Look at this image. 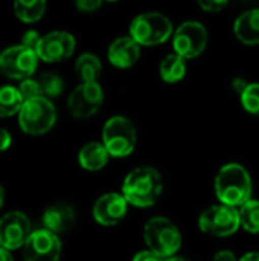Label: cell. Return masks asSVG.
<instances>
[{
    "mask_svg": "<svg viewBox=\"0 0 259 261\" xmlns=\"http://www.w3.org/2000/svg\"><path fill=\"white\" fill-rule=\"evenodd\" d=\"M162 190L163 179L160 173L151 167H139L125 177L122 196L133 206L148 208L159 200Z\"/></svg>",
    "mask_w": 259,
    "mask_h": 261,
    "instance_id": "obj_1",
    "label": "cell"
},
{
    "mask_svg": "<svg viewBox=\"0 0 259 261\" xmlns=\"http://www.w3.org/2000/svg\"><path fill=\"white\" fill-rule=\"evenodd\" d=\"M215 194L221 205L241 208L252 196V179L240 164H227L215 177Z\"/></svg>",
    "mask_w": 259,
    "mask_h": 261,
    "instance_id": "obj_2",
    "label": "cell"
},
{
    "mask_svg": "<svg viewBox=\"0 0 259 261\" xmlns=\"http://www.w3.org/2000/svg\"><path fill=\"white\" fill-rule=\"evenodd\" d=\"M143 240L148 249L163 260L176 257L182 245L179 228L166 217H153L143 226Z\"/></svg>",
    "mask_w": 259,
    "mask_h": 261,
    "instance_id": "obj_3",
    "label": "cell"
},
{
    "mask_svg": "<svg viewBox=\"0 0 259 261\" xmlns=\"http://www.w3.org/2000/svg\"><path fill=\"white\" fill-rule=\"evenodd\" d=\"M102 144L111 158L130 156L137 144V130L128 118L113 116L102 128Z\"/></svg>",
    "mask_w": 259,
    "mask_h": 261,
    "instance_id": "obj_4",
    "label": "cell"
},
{
    "mask_svg": "<svg viewBox=\"0 0 259 261\" xmlns=\"http://www.w3.org/2000/svg\"><path fill=\"white\" fill-rule=\"evenodd\" d=\"M172 34L171 20L162 12H145L137 15L130 26V37L139 46H156L165 43Z\"/></svg>",
    "mask_w": 259,
    "mask_h": 261,
    "instance_id": "obj_5",
    "label": "cell"
},
{
    "mask_svg": "<svg viewBox=\"0 0 259 261\" xmlns=\"http://www.w3.org/2000/svg\"><path fill=\"white\" fill-rule=\"evenodd\" d=\"M56 122L55 106L44 96L24 101L20 113L18 124L21 130L32 136H40L47 133Z\"/></svg>",
    "mask_w": 259,
    "mask_h": 261,
    "instance_id": "obj_6",
    "label": "cell"
},
{
    "mask_svg": "<svg viewBox=\"0 0 259 261\" xmlns=\"http://www.w3.org/2000/svg\"><path fill=\"white\" fill-rule=\"evenodd\" d=\"M200 229L212 237H229L234 236L240 228V213L237 208L226 205H214L205 210L198 219Z\"/></svg>",
    "mask_w": 259,
    "mask_h": 261,
    "instance_id": "obj_7",
    "label": "cell"
},
{
    "mask_svg": "<svg viewBox=\"0 0 259 261\" xmlns=\"http://www.w3.org/2000/svg\"><path fill=\"white\" fill-rule=\"evenodd\" d=\"M38 55L23 44L11 46L0 54V73L12 80H27L37 70Z\"/></svg>",
    "mask_w": 259,
    "mask_h": 261,
    "instance_id": "obj_8",
    "label": "cell"
},
{
    "mask_svg": "<svg viewBox=\"0 0 259 261\" xmlns=\"http://www.w3.org/2000/svg\"><path fill=\"white\" fill-rule=\"evenodd\" d=\"M208 44V31L206 28L195 20H188L182 23L172 37V46L177 55L185 60L198 57Z\"/></svg>",
    "mask_w": 259,
    "mask_h": 261,
    "instance_id": "obj_9",
    "label": "cell"
},
{
    "mask_svg": "<svg viewBox=\"0 0 259 261\" xmlns=\"http://www.w3.org/2000/svg\"><path fill=\"white\" fill-rule=\"evenodd\" d=\"M104 102V90L99 83H81L76 86L69 99L67 107L75 118L85 119L93 116Z\"/></svg>",
    "mask_w": 259,
    "mask_h": 261,
    "instance_id": "obj_10",
    "label": "cell"
},
{
    "mask_svg": "<svg viewBox=\"0 0 259 261\" xmlns=\"http://www.w3.org/2000/svg\"><path fill=\"white\" fill-rule=\"evenodd\" d=\"M31 234V222L23 213L12 211L0 219V248L18 249L26 245Z\"/></svg>",
    "mask_w": 259,
    "mask_h": 261,
    "instance_id": "obj_11",
    "label": "cell"
},
{
    "mask_svg": "<svg viewBox=\"0 0 259 261\" xmlns=\"http://www.w3.org/2000/svg\"><path fill=\"white\" fill-rule=\"evenodd\" d=\"M23 257L26 261H58L61 242L56 234L47 229L34 231L23 246Z\"/></svg>",
    "mask_w": 259,
    "mask_h": 261,
    "instance_id": "obj_12",
    "label": "cell"
},
{
    "mask_svg": "<svg viewBox=\"0 0 259 261\" xmlns=\"http://www.w3.org/2000/svg\"><path fill=\"white\" fill-rule=\"evenodd\" d=\"M75 37L66 31H53L46 34L37 49L40 60L47 63H58L69 58L75 50Z\"/></svg>",
    "mask_w": 259,
    "mask_h": 261,
    "instance_id": "obj_13",
    "label": "cell"
},
{
    "mask_svg": "<svg viewBox=\"0 0 259 261\" xmlns=\"http://www.w3.org/2000/svg\"><path fill=\"white\" fill-rule=\"evenodd\" d=\"M127 210L128 202L122 194L107 193L96 200L93 206V217L99 225L113 226L122 222V219L127 216Z\"/></svg>",
    "mask_w": 259,
    "mask_h": 261,
    "instance_id": "obj_14",
    "label": "cell"
},
{
    "mask_svg": "<svg viewBox=\"0 0 259 261\" xmlns=\"http://www.w3.org/2000/svg\"><path fill=\"white\" fill-rule=\"evenodd\" d=\"M107 57L113 66L127 69L137 63L140 57V46L131 37H118L110 44Z\"/></svg>",
    "mask_w": 259,
    "mask_h": 261,
    "instance_id": "obj_15",
    "label": "cell"
},
{
    "mask_svg": "<svg viewBox=\"0 0 259 261\" xmlns=\"http://www.w3.org/2000/svg\"><path fill=\"white\" fill-rule=\"evenodd\" d=\"M73 223H75V211L67 203H53L43 214L44 229L53 234L67 232L73 226Z\"/></svg>",
    "mask_w": 259,
    "mask_h": 261,
    "instance_id": "obj_16",
    "label": "cell"
},
{
    "mask_svg": "<svg viewBox=\"0 0 259 261\" xmlns=\"http://www.w3.org/2000/svg\"><path fill=\"white\" fill-rule=\"evenodd\" d=\"M234 32L244 44H259V8L243 12L234 23Z\"/></svg>",
    "mask_w": 259,
    "mask_h": 261,
    "instance_id": "obj_17",
    "label": "cell"
},
{
    "mask_svg": "<svg viewBox=\"0 0 259 261\" xmlns=\"http://www.w3.org/2000/svg\"><path fill=\"white\" fill-rule=\"evenodd\" d=\"M108 151L102 142H89L85 144L78 154L79 165L87 171H99L108 162Z\"/></svg>",
    "mask_w": 259,
    "mask_h": 261,
    "instance_id": "obj_18",
    "label": "cell"
},
{
    "mask_svg": "<svg viewBox=\"0 0 259 261\" xmlns=\"http://www.w3.org/2000/svg\"><path fill=\"white\" fill-rule=\"evenodd\" d=\"M101 70V60L93 54H82L75 63V72L82 80V83H98Z\"/></svg>",
    "mask_w": 259,
    "mask_h": 261,
    "instance_id": "obj_19",
    "label": "cell"
},
{
    "mask_svg": "<svg viewBox=\"0 0 259 261\" xmlns=\"http://www.w3.org/2000/svg\"><path fill=\"white\" fill-rule=\"evenodd\" d=\"M159 70H160V76L163 78V81L179 83L186 75V60L183 57L177 55L176 52L169 54L160 63Z\"/></svg>",
    "mask_w": 259,
    "mask_h": 261,
    "instance_id": "obj_20",
    "label": "cell"
},
{
    "mask_svg": "<svg viewBox=\"0 0 259 261\" xmlns=\"http://www.w3.org/2000/svg\"><path fill=\"white\" fill-rule=\"evenodd\" d=\"M24 101L17 87H12V86L0 87V118L20 113Z\"/></svg>",
    "mask_w": 259,
    "mask_h": 261,
    "instance_id": "obj_21",
    "label": "cell"
},
{
    "mask_svg": "<svg viewBox=\"0 0 259 261\" xmlns=\"http://www.w3.org/2000/svg\"><path fill=\"white\" fill-rule=\"evenodd\" d=\"M14 11L15 15L24 21V23H34L38 21L46 11V2L43 0H35V2H15L14 3Z\"/></svg>",
    "mask_w": 259,
    "mask_h": 261,
    "instance_id": "obj_22",
    "label": "cell"
},
{
    "mask_svg": "<svg viewBox=\"0 0 259 261\" xmlns=\"http://www.w3.org/2000/svg\"><path fill=\"white\" fill-rule=\"evenodd\" d=\"M238 213L241 228L250 234H259V200L250 199L238 210Z\"/></svg>",
    "mask_w": 259,
    "mask_h": 261,
    "instance_id": "obj_23",
    "label": "cell"
},
{
    "mask_svg": "<svg viewBox=\"0 0 259 261\" xmlns=\"http://www.w3.org/2000/svg\"><path fill=\"white\" fill-rule=\"evenodd\" d=\"M38 84L41 89V95L49 98H56L64 90V81L55 72H46L38 78Z\"/></svg>",
    "mask_w": 259,
    "mask_h": 261,
    "instance_id": "obj_24",
    "label": "cell"
},
{
    "mask_svg": "<svg viewBox=\"0 0 259 261\" xmlns=\"http://www.w3.org/2000/svg\"><path fill=\"white\" fill-rule=\"evenodd\" d=\"M240 96L244 110H247L255 116H259V83L247 84Z\"/></svg>",
    "mask_w": 259,
    "mask_h": 261,
    "instance_id": "obj_25",
    "label": "cell"
},
{
    "mask_svg": "<svg viewBox=\"0 0 259 261\" xmlns=\"http://www.w3.org/2000/svg\"><path fill=\"white\" fill-rule=\"evenodd\" d=\"M17 89H18V92H20L23 101H31V99H34V98L43 96V95H41L40 84H38V80H32V78L23 80Z\"/></svg>",
    "mask_w": 259,
    "mask_h": 261,
    "instance_id": "obj_26",
    "label": "cell"
},
{
    "mask_svg": "<svg viewBox=\"0 0 259 261\" xmlns=\"http://www.w3.org/2000/svg\"><path fill=\"white\" fill-rule=\"evenodd\" d=\"M41 38H43V37H41L37 31H27V32H24V35H23L21 44H23L24 47H27V49H31V50H35V52H37V49H38V44H40Z\"/></svg>",
    "mask_w": 259,
    "mask_h": 261,
    "instance_id": "obj_27",
    "label": "cell"
},
{
    "mask_svg": "<svg viewBox=\"0 0 259 261\" xmlns=\"http://www.w3.org/2000/svg\"><path fill=\"white\" fill-rule=\"evenodd\" d=\"M198 6L206 12H220L227 6L226 0H200Z\"/></svg>",
    "mask_w": 259,
    "mask_h": 261,
    "instance_id": "obj_28",
    "label": "cell"
},
{
    "mask_svg": "<svg viewBox=\"0 0 259 261\" xmlns=\"http://www.w3.org/2000/svg\"><path fill=\"white\" fill-rule=\"evenodd\" d=\"M101 6H102V2L99 0H78L76 2V8L82 12H93Z\"/></svg>",
    "mask_w": 259,
    "mask_h": 261,
    "instance_id": "obj_29",
    "label": "cell"
},
{
    "mask_svg": "<svg viewBox=\"0 0 259 261\" xmlns=\"http://www.w3.org/2000/svg\"><path fill=\"white\" fill-rule=\"evenodd\" d=\"M133 261H165L162 257H159L157 254L151 252L150 249L147 251H140L137 252L134 257H133Z\"/></svg>",
    "mask_w": 259,
    "mask_h": 261,
    "instance_id": "obj_30",
    "label": "cell"
},
{
    "mask_svg": "<svg viewBox=\"0 0 259 261\" xmlns=\"http://www.w3.org/2000/svg\"><path fill=\"white\" fill-rule=\"evenodd\" d=\"M11 135L9 132H6L5 128H0V151H5L11 147Z\"/></svg>",
    "mask_w": 259,
    "mask_h": 261,
    "instance_id": "obj_31",
    "label": "cell"
},
{
    "mask_svg": "<svg viewBox=\"0 0 259 261\" xmlns=\"http://www.w3.org/2000/svg\"><path fill=\"white\" fill-rule=\"evenodd\" d=\"M212 261H238L237 260V255L231 251H220L215 254L214 260Z\"/></svg>",
    "mask_w": 259,
    "mask_h": 261,
    "instance_id": "obj_32",
    "label": "cell"
},
{
    "mask_svg": "<svg viewBox=\"0 0 259 261\" xmlns=\"http://www.w3.org/2000/svg\"><path fill=\"white\" fill-rule=\"evenodd\" d=\"M238 261H259V252H247Z\"/></svg>",
    "mask_w": 259,
    "mask_h": 261,
    "instance_id": "obj_33",
    "label": "cell"
},
{
    "mask_svg": "<svg viewBox=\"0 0 259 261\" xmlns=\"http://www.w3.org/2000/svg\"><path fill=\"white\" fill-rule=\"evenodd\" d=\"M0 261H14V258H12V255L9 254V251L0 248Z\"/></svg>",
    "mask_w": 259,
    "mask_h": 261,
    "instance_id": "obj_34",
    "label": "cell"
},
{
    "mask_svg": "<svg viewBox=\"0 0 259 261\" xmlns=\"http://www.w3.org/2000/svg\"><path fill=\"white\" fill-rule=\"evenodd\" d=\"M3 203H5V191H3V188L0 185V208L3 206Z\"/></svg>",
    "mask_w": 259,
    "mask_h": 261,
    "instance_id": "obj_35",
    "label": "cell"
},
{
    "mask_svg": "<svg viewBox=\"0 0 259 261\" xmlns=\"http://www.w3.org/2000/svg\"><path fill=\"white\" fill-rule=\"evenodd\" d=\"M165 261H188L186 258H182V257H171V258H166Z\"/></svg>",
    "mask_w": 259,
    "mask_h": 261,
    "instance_id": "obj_36",
    "label": "cell"
}]
</instances>
